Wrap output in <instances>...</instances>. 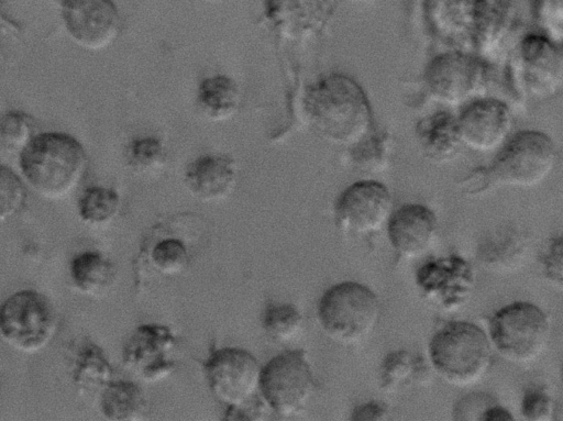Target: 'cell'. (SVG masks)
<instances>
[{"label":"cell","instance_id":"1","mask_svg":"<svg viewBox=\"0 0 563 421\" xmlns=\"http://www.w3.org/2000/svg\"><path fill=\"white\" fill-rule=\"evenodd\" d=\"M303 109L312 129L332 144L352 146L373 129L366 92L344 74L325 75L308 87Z\"/></svg>","mask_w":563,"mask_h":421},{"label":"cell","instance_id":"2","mask_svg":"<svg viewBox=\"0 0 563 421\" xmlns=\"http://www.w3.org/2000/svg\"><path fill=\"white\" fill-rule=\"evenodd\" d=\"M88 157L82 144L65 132H44L19 152L24 182L40 197L62 200L80 185Z\"/></svg>","mask_w":563,"mask_h":421},{"label":"cell","instance_id":"3","mask_svg":"<svg viewBox=\"0 0 563 421\" xmlns=\"http://www.w3.org/2000/svg\"><path fill=\"white\" fill-rule=\"evenodd\" d=\"M428 351L435 372L456 386L478 381L488 370L493 353L484 330L466 321L445 323L430 340Z\"/></svg>","mask_w":563,"mask_h":421},{"label":"cell","instance_id":"4","mask_svg":"<svg viewBox=\"0 0 563 421\" xmlns=\"http://www.w3.org/2000/svg\"><path fill=\"white\" fill-rule=\"evenodd\" d=\"M317 313L329 337L342 344H354L374 329L379 315V302L369 287L356 281H343L323 292Z\"/></svg>","mask_w":563,"mask_h":421},{"label":"cell","instance_id":"5","mask_svg":"<svg viewBox=\"0 0 563 421\" xmlns=\"http://www.w3.org/2000/svg\"><path fill=\"white\" fill-rule=\"evenodd\" d=\"M57 312L42 292L22 289L0 304V337L16 352L36 354L54 340Z\"/></svg>","mask_w":563,"mask_h":421},{"label":"cell","instance_id":"6","mask_svg":"<svg viewBox=\"0 0 563 421\" xmlns=\"http://www.w3.org/2000/svg\"><path fill=\"white\" fill-rule=\"evenodd\" d=\"M556 147L552 139L537 130H522L498 148L486 167L493 186L531 188L553 170Z\"/></svg>","mask_w":563,"mask_h":421},{"label":"cell","instance_id":"7","mask_svg":"<svg viewBox=\"0 0 563 421\" xmlns=\"http://www.w3.org/2000/svg\"><path fill=\"white\" fill-rule=\"evenodd\" d=\"M489 335L507 361L527 364L537 359L550 339L547 314L534 303L516 301L497 310L489 319Z\"/></svg>","mask_w":563,"mask_h":421},{"label":"cell","instance_id":"8","mask_svg":"<svg viewBox=\"0 0 563 421\" xmlns=\"http://www.w3.org/2000/svg\"><path fill=\"white\" fill-rule=\"evenodd\" d=\"M317 388L303 350L285 351L262 366L258 394L269 410L283 418L305 411Z\"/></svg>","mask_w":563,"mask_h":421},{"label":"cell","instance_id":"9","mask_svg":"<svg viewBox=\"0 0 563 421\" xmlns=\"http://www.w3.org/2000/svg\"><path fill=\"white\" fill-rule=\"evenodd\" d=\"M489 73L476 55L451 51L434 56L424 70V84L431 98L444 106H464L482 97Z\"/></svg>","mask_w":563,"mask_h":421},{"label":"cell","instance_id":"10","mask_svg":"<svg viewBox=\"0 0 563 421\" xmlns=\"http://www.w3.org/2000/svg\"><path fill=\"white\" fill-rule=\"evenodd\" d=\"M202 366L211 394L225 407L242 406L258 395L262 366L250 351L213 348Z\"/></svg>","mask_w":563,"mask_h":421},{"label":"cell","instance_id":"11","mask_svg":"<svg viewBox=\"0 0 563 421\" xmlns=\"http://www.w3.org/2000/svg\"><path fill=\"white\" fill-rule=\"evenodd\" d=\"M514 71L520 90L533 98H549L563 81V55L559 43L544 34L530 33L519 42Z\"/></svg>","mask_w":563,"mask_h":421},{"label":"cell","instance_id":"12","mask_svg":"<svg viewBox=\"0 0 563 421\" xmlns=\"http://www.w3.org/2000/svg\"><path fill=\"white\" fill-rule=\"evenodd\" d=\"M177 344V336L169 326L140 324L123 344V365L146 383L164 380L176 369Z\"/></svg>","mask_w":563,"mask_h":421},{"label":"cell","instance_id":"13","mask_svg":"<svg viewBox=\"0 0 563 421\" xmlns=\"http://www.w3.org/2000/svg\"><path fill=\"white\" fill-rule=\"evenodd\" d=\"M60 18L69 38L90 52L111 46L121 31V16L113 0H62Z\"/></svg>","mask_w":563,"mask_h":421},{"label":"cell","instance_id":"14","mask_svg":"<svg viewBox=\"0 0 563 421\" xmlns=\"http://www.w3.org/2000/svg\"><path fill=\"white\" fill-rule=\"evenodd\" d=\"M393 212L388 188L373 179L358 180L338 197L334 214L338 226L356 234H368L382 229Z\"/></svg>","mask_w":563,"mask_h":421},{"label":"cell","instance_id":"15","mask_svg":"<svg viewBox=\"0 0 563 421\" xmlns=\"http://www.w3.org/2000/svg\"><path fill=\"white\" fill-rule=\"evenodd\" d=\"M416 282L424 298L451 311L470 299L475 287V273L465 258L449 255L424 263L417 270Z\"/></svg>","mask_w":563,"mask_h":421},{"label":"cell","instance_id":"16","mask_svg":"<svg viewBox=\"0 0 563 421\" xmlns=\"http://www.w3.org/2000/svg\"><path fill=\"white\" fill-rule=\"evenodd\" d=\"M456 122L462 145L486 153L509 137L512 117L504 101L482 96L463 106Z\"/></svg>","mask_w":563,"mask_h":421},{"label":"cell","instance_id":"17","mask_svg":"<svg viewBox=\"0 0 563 421\" xmlns=\"http://www.w3.org/2000/svg\"><path fill=\"white\" fill-rule=\"evenodd\" d=\"M264 13L279 35L303 42L324 30L332 4L330 0H264Z\"/></svg>","mask_w":563,"mask_h":421},{"label":"cell","instance_id":"18","mask_svg":"<svg viewBox=\"0 0 563 421\" xmlns=\"http://www.w3.org/2000/svg\"><path fill=\"white\" fill-rule=\"evenodd\" d=\"M438 219L424 204L407 203L391 212L387 232L393 247L404 257L424 254L435 239Z\"/></svg>","mask_w":563,"mask_h":421},{"label":"cell","instance_id":"19","mask_svg":"<svg viewBox=\"0 0 563 421\" xmlns=\"http://www.w3.org/2000/svg\"><path fill=\"white\" fill-rule=\"evenodd\" d=\"M238 173V165L231 156L206 154L187 165L184 182L188 192L197 200L217 202L233 192Z\"/></svg>","mask_w":563,"mask_h":421},{"label":"cell","instance_id":"20","mask_svg":"<svg viewBox=\"0 0 563 421\" xmlns=\"http://www.w3.org/2000/svg\"><path fill=\"white\" fill-rule=\"evenodd\" d=\"M505 0H444L445 18L472 38L497 40L506 30Z\"/></svg>","mask_w":563,"mask_h":421},{"label":"cell","instance_id":"21","mask_svg":"<svg viewBox=\"0 0 563 421\" xmlns=\"http://www.w3.org/2000/svg\"><path fill=\"white\" fill-rule=\"evenodd\" d=\"M69 376L80 394H91L113 379V368L104 351L88 336L74 341L69 348Z\"/></svg>","mask_w":563,"mask_h":421},{"label":"cell","instance_id":"22","mask_svg":"<svg viewBox=\"0 0 563 421\" xmlns=\"http://www.w3.org/2000/svg\"><path fill=\"white\" fill-rule=\"evenodd\" d=\"M416 137L422 155L433 163L454 158L462 145L456 117L449 111H437L416 125Z\"/></svg>","mask_w":563,"mask_h":421},{"label":"cell","instance_id":"23","mask_svg":"<svg viewBox=\"0 0 563 421\" xmlns=\"http://www.w3.org/2000/svg\"><path fill=\"white\" fill-rule=\"evenodd\" d=\"M528 243L529 239L520 229L501 226L481 239L477 257L492 270H512L525 259Z\"/></svg>","mask_w":563,"mask_h":421},{"label":"cell","instance_id":"24","mask_svg":"<svg viewBox=\"0 0 563 421\" xmlns=\"http://www.w3.org/2000/svg\"><path fill=\"white\" fill-rule=\"evenodd\" d=\"M69 277L81 295L97 297L115 279V267L108 256L96 250L79 252L69 262Z\"/></svg>","mask_w":563,"mask_h":421},{"label":"cell","instance_id":"25","mask_svg":"<svg viewBox=\"0 0 563 421\" xmlns=\"http://www.w3.org/2000/svg\"><path fill=\"white\" fill-rule=\"evenodd\" d=\"M241 90L234 79L225 75L205 78L197 90V106L209 121L232 119L241 106Z\"/></svg>","mask_w":563,"mask_h":421},{"label":"cell","instance_id":"26","mask_svg":"<svg viewBox=\"0 0 563 421\" xmlns=\"http://www.w3.org/2000/svg\"><path fill=\"white\" fill-rule=\"evenodd\" d=\"M99 407L111 421H137L147 412V399L134 381L111 380L100 391Z\"/></svg>","mask_w":563,"mask_h":421},{"label":"cell","instance_id":"27","mask_svg":"<svg viewBox=\"0 0 563 421\" xmlns=\"http://www.w3.org/2000/svg\"><path fill=\"white\" fill-rule=\"evenodd\" d=\"M430 373L424 359L399 350L388 353L380 365V388L386 392L395 391L409 380L424 383Z\"/></svg>","mask_w":563,"mask_h":421},{"label":"cell","instance_id":"28","mask_svg":"<svg viewBox=\"0 0 563 421\" xmlns=\"http://www.w3.org/2000/svg\"><path fill=\"white\" fill-rule=\"evenodd\" d=\"M120 206V195L115 189L96 185L81 192L77 202V212L84 223L100 226L115 219Z\"/></svg>","mask_w":563,"mask_h":421},{"label":"cell","instance_id":"29","mask_svg":"<svg viewBox=\"0 0 563 421\" xmlns=\"http://www.w3.org/2000/svg\"><path fill=\"white\" fill-rule=\"evenodd\" d=\"M302 323V314L292 303L269 302L264 309L263 329L275 342L292 341L300 333Z\"/></svg>","mask_w":563,"mask_h":421},{"label":"cell","instance_id":"30","mask_svg":"<svg viewBox=\"0 0 563 421\" xmlns=\"http://www.w3.org/2000/svg\"><path fill=\"white\" fill-rule=\"evenodd\" d=\"M124 158L133 171L147 174L164 166L167 159V149L164 142L157 136H137L126 145Z\"/></svg>","mask_w":563,"mask_h":421},{"label":"cell","instance_id":"31","mask_svg":"<svg viewBox=\"0 0 563 421\" xmlns=\"http://www.w3.org/2000/svg\"><path fill=\"white\" fill-rule=\"evenodd\" d=\"M151 262L159 274L175 276L187 268L189 253L181 240L166 237L154 245L151 252Z\"/></svg>","mask_w":563,"mask_h":421},{"label":"cell","instance_id":"32","mask_svg":"<svg viewBox=\"0 0 563 421\" xmlns=\"http://www.w3.org/2000/svg\"><path fill=\"white\" fill-rule=\"evenodd\" d=\"M25 200V182L10 167L0 164V225L18 215Z\"/></svg>","mask_w":563,"mask_h":421},{"label":"cell","instance_id":"33","mask_svg":"<svg viewBox=\"0 0 563 421\" xmlns=\"http://www.w3.org/2000/svg\"><path fill=\"white\" fill-rule=\"evenodd\" d=\"M32 118L21 111L0 117V143L10 151H21L34 136Z\"/></svg>","mask_w":563,"mask_h":421},{"label":"cell","instance_id":"34","mask_svg":"<svg viewBox=\"0 0 563 421\" xmlns=\"http://www.w3.org/2000/svg\"><path fill=\"white\" fill-rule=\"evenodd\" d=\"M353 148L351 158L363 170H375L384 166L386 156L385 141L375 135L374 128L358 142L350 146Z\"/></svg>","mask_w":563,"mask_h":421},{"label":"cell","instance_id":"35","mask_svg":"<svg viewBox=\"0 0 563 421\" xmlns=\"http://www.w3.org/2000/svg\"><path fill=\"white\" fill-rule=\"evenodd\" d=\"M553 400L544 389L530 387L525 391L521 401V414L526 420H549L553 414Z\"/></svg>","mask_w":563,"mask_h":421},{"label":"cell","instance_id":"36","mask_svg":"<svg viewBox=\"0 0 563 421\" xmlns=\"http://www.w3.org/2000/svg\"><path fill=\"white\" fill-rule=\"evenodd\" d=\"M496 402L497 401L487 394H470L455 403L453 408V419L481 421L484 411Z\"/></svg>","mask_w":563,"mask_h":421},{"label":"cell","instance_id":"37","mask_svg":"<svg viewBox=\"0 0 563 421\" xmlns=\"http://www.w3.org/2000/svg\"><path fill=\"white\" fill-rule=\"evenodd\" d=\"M538 13L544 35L560 44L562 40V0H541Z\"/></svg>","mask_w":563,"mask_h":421},{"label":"cell","instance_id":"38","mask_svg":"<svg viewBox=\"0 0 563 421\" xmlns=\"http://www.w3.org/2000/svg\"><path fill=\"white\" fill-rule=\"evenodd\" d=\"M562 247V236H553L541 259L545 278L559 288L563 284Z\"/></svg>","mask_w":563,"mask_h":421},{"label":"cell","instance_id":"39","mask_svg":"<svg viewBox=\"0 0 563 421\" xmlns=\"http://www.w3.org/2000/svg\"><path fill=\"white\" fill-rule=\"evenodd\" d=\"M267 405L262 399H252L251 401L239 407H227L223 420L224 421H252L261 420L266 413ZM271 411V410H269Z\"/></svg>","mask_w":563,"mask_h":421},{"label":"cell","instance_id":"40","mask_svg":"<svg viewBox=\"0 0 563 421\" xmlns=\"http://www.w3.org/2000/svg\"><path fill=\"white\" fill-rule=\"evenodd\" d=\"M388 416V407L380 400H371L356 406L350 416L352 421H379Z\"/></svg>","mask_w":563,"mask_h":421},{"label":"cell","instance_id":"41","mask_svg":"<svg viewBox=\"0 0 563 421\" xmlns=\"http://www.w3.org/2000/svg\"><path fill=\"white\" fill-rule=\"evenodd\" d=\"M462 190L468 195H481L490 189L493 182L488 176L486 167L473 170L466 178L461 181Z\"/></svg>","mask_w":563,"mask_h":421},{"label":"cell","instance_id":"42","mask_svg":"<svg viewBox=\"0 0 563 421\" xmlns=\"http://www.w3.org/2000/svg\"><path fill=\"white\" fill-rule=\"evenodd\" d=\"M511 412L507 409L498 405L497 402L488 407L482 418L481 421H514Z\"/></svg>","mask_w":563,"mask_h":421},{"label":"cell","instance_id":"43","mask_svg":"<svg viewBox=\"0 0 563 421\" xmlns=\"http://www.w3.org/2000/svg\"><path fill=\"white\" fill-rule=\"evenodd\" d=\"M3 0H0V24L5 20Z\"/></svg>","mask_w":563,"mask_h":421},{"label":"cell","instance_id":"44","mask_svg":"<svg viewBox=\"0 0 563 421\" xmlns=\"http://www.w3.org/2000/svg\"><path fill=\"white\" fill-rule=\"evenodd\" d=\"M0 389H1V379H0Z\"/></svg>","mask_w":563,"mask_h":421}]
</instances>
